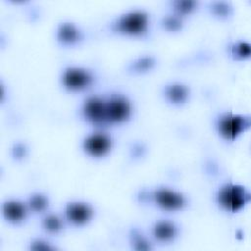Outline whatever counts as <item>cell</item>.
I'll use <instances>...</instances> for the list:
<instances>
[{
  "instance_id": "cell-12",
  "label": "cell",
  "mask_w": 251,
  "mask_h": 251,
  "mask_svg": "<svg viewBox=\"0 0 251 251\" xmlns=\"http://www.w3.org/2000/svg\"><path fill=\"white\" fill-rule=\"evenodd\" d=\"M165 96L173 103H182L188 97V88L181 83H172L165 87Z\"/></svg>"
},
{
  "instance_id": "cell-10",
  "label": "cell",
  "mask_w": 251,
  "mask_h": 251,
  "mask_svg": "<svg viewBox=\"0 0 251 251\" xmlns=\"http://www.w3.org/2000/svg\"><path fill=\"white\" fill-rule=\"evenodd\" d=\"M57 38L65 44H73L81 38V33L74 24L63 23L58 26Z\"/></svg>"
},
{
  "instance_id": "cell-7",
  "label": "cell",
  "mask_w": 251,
  "mask_h": 251,
  "mask_svg": "<svg viewBox=\"0 0 251 251\" xmlns=\"http://www.w3.org/2000/svg\"><path fill=\"white\" fill-rule=\"evenodd\" d=\"M151 200L166 210H178L185 204L182 194L169 188H159L151 192Z\"/></svg>"
},
{
  "instance_id": "cell-11",
  "label": "cell",
  "mask_w": 251,
  "mask_h": 251,
  "mask_svg": "<svg viewBox=\"0 0 251 251\" xmlns=\"http://www.w3.org/2000/svg\"><path fill=\"white\" fill-rule=\"evenodd\" d=\"M2 210L5 218L13 223H19L23 221L26 214V210L24 204L15 200L5 202L3 204Z\"/></svg>"
},
{
  "instance_id": "cell-8",
  "label": "cell",
  "mask_w": 251,
  "mask_h": 251,
  "mask_svg": "<svg viewBox=\"0 0 251 251\" xmlns=\"http://www.w3.org/2000/svg\"><path fill=\"white\" fill-rule=\"evenodd\" d=\"M112 146V139L105 133H93L88 135L82 143L83 149L92 156L105 155Z\"/></svg>"
},
{
  "instance_id": "cell-20",
  "label": "cell",
  "mask_w": 251,
  "mask_h": 251,
  "mask_svg": "<svg viewBox=\"0 0 251 251\" xmlns=\"http://www.w3.org/2000/svg\"><path fill=\"white\" fill-rule=\"evenodd\" d=\"M163 25L168 29L176 30L181 27V20L177 16L169 15L163 19Z\"/></svg>"
},
{
  "instance_id": "cell-5",
  "label": "cell",
  "mask_w": 251,
  "mask_h": 251,
  "mask_svg": "<svg viewBox=\"0 0 251 251\" xmlns=\"http://www.w3.org/2000/svg\"><path fill=\"white\" fill-rule=\"evenodd\" d=\"M106 103L109 124L122 123L130 117L131 104L126 96L122 94H112L106 99Z\"/></svg>"
},
{
  "instance_id": "cell-18",
  "label": "cell",
  "mask_w": 251,
  "mask_h": 251,
  "mask_svg": "<svg viewBox=\"0 0 251 251\" xmlns=\"http://www.w3.org/2000/svg\"><path fill=\"white\" fill-rule=\"evenodd\" d=\"M211 9L214 14L218 16H227L231 12V6L229 3L225 1H218L213 2L211 5Z\"/></svg>"
},
{
  "instance_id": "cell-3",
  "label": "cell",
  "mask_w": 251,
  "mask_h": 251,
  "mask_svg": "<svg viewBox=\"0 0 251 251\" xmlns=\"http://www.w3.org/2000/svg\"><path fill=\"white\" fill-rule=\"evenodd\" d=\"M250 126V118L242 115L224 114L217 120L218 132L226 139H234Z\"/></svg>"
},
{
  "instance_id": "cell-6",
  "label": "cell",
  "mask_w": 251,
  "mask_h": 251,
  "mask_svg": "<svg viewBox=\"0 0 251 251\" xmlns=\"http://www.w3.org/2000/svg\"><path fill=\"white\" fill-rule=\"evenodd\" d=\"M93 80L92 75L81 68L70 67L65 70L62 75L63 84L69 89H81L89 84Z\"/></svg>"
},
{
  "instance_id": "cell-1",
  "label": "cell",
  "mask_w": 251,
  "mask_h": 251,
  "mask_svg": "<svg viewBox=\"0 0 251 251\" xmlns=\"http://www.w3.org/2000/svg\"><path fill=\"white\" fill-rule=\"evenodd\" d=\"M250 200V193L239 184L226 183L217 193V202L225 210L236 212Z\"/></svg>"
},
{
  "instance_id": "cell-19",
  "label": "cell",
  "mask_w": 251,
  "mask_h": 251,
  "mask_svg": "<svg viewBox=\"0 0 251 251\" xmlns=\"http://www.w3.org/2000/svg\"><path fill=\"white\" fill-rule=\"evenodd\" d=\"M174 7H175V10L177 12V13H181V14H184V13H188L190 11H192L196 5V2L195 1H191V0H184V1H175L173 3Z\"/></svg>"
},
{
  "instance_id": "cell-13",
  "label": "cell",
  "mask_w": 251,
  "mask_h": 251,
  "mask_svg": "<svg viewBox=\"0 0 251 251\" xmlns=\"http://www.w3.org/2000/svg\"><path fill=\"white\" fill-rule=\"evenodd\" d=\"M176 226L175 224L169 221H161L158 222L153 227V234L154 236L163 241L170 240L174 238L176 234Z\"/></svg>"
},
{
  "instance_id": "cell-9",
  "label": "cell",
  "mask_w": 251,
  "mask_h": 251,
  "mask_svg": "<svg viewBox=\"0 0 251 251\" xmlns=\"http://www.w3.org/2000/svg\"><path fill=\"white\" fill-rule=\"evenodd\" d=\"M66 216L70 222L75 225H83L92 217V208L84 203L72 202L66 206Z\"/></svg>"
},
{
  "instance_id": "cell-4",
  "label": "cell",
  "mask_w": 251,
  "mask_h": 251,
  "mask_svg": "<svg viewBox=\"0 0 251 251\" xmlns=\"http://www.w3.org/2000/svg\"><path fill=\"white\" fill-rule=\"evenodd\" d=\"M81 112L82 116L93 125L106 126L109 124L106 99L100 96L88 97L82 105Z\"/></svg>"
},
{
  "instance_id": "cell-23",
  "label": "cell",
  "mask_w": 251,
  "mask_h": 251,
  "mask_svg": "<svg viewBox=\"0 0 251 251\" xmlns=\"http://www.w3.org/2000/svg\"><path fill=\"white\" fill-rule=\"evenodd\" d=\"M25 148L23 144H16L13 148V155L17 158H21L25 155Z\"/></svg>"
},
{
  "instance_id": "cell-16",
  "label": "cell",
  "mask_w": 251,
  "mask_h": 251,
  "mask_svg": "<svg viewBox=\"0 0 251 251\" xmlns=\"http://www.w3.org/2000/svg\"><path fill=\"white\" fill-rule=\"evenodd\" d=\"M28 205L33 211H42L47 206V199L42 194H33L28 200Z\"/></svg>"
},
{
  "instance_id": "cell-22",
  "label": "cell",
  "mask_w": 251,
  "mask_h": 251,
  "mask_svg": "<svg viewBox=\"0 0 251 251\" xmlns=\"http://www.w3.org/2000/svg\"><path fill=\"white\" fill-rule=\"evenodd\" d=\"M30 248L32 250H51L53 249L49 244L48 242H45L43 240H35L31 243L30 245Z\"/></svg>"
},
{
  "instance_id": "cell-14",
  "label": "cell",
  "mask_w": 251,
  "mask_h": 251,
  "mask_svg": "<svg viewBox=\"0 0 251 251\" xmlns=\"http://www.w3.org/2000/svg\"><path fill=\"white\" fill-rule=\"evenodd\" d=\"M250 45L247 42H237L231 47V54L236 59H244L250 55Z\"/></svg>"
},
{
  "instance_id": "cell-17",
  "label": "cell",
  "mask_w": 251,
  "mask_h": 251,
  "mask_svg": "<svg viewBox=\"0 0 251 251\" xmlns=\"http://www.w3.org/2000/svg\"><path fill=\"white\" fill-rule=\"evenodd\" d=\"M43 226L49 231L56 232L62 228V222L57 216L49 215L44 218Z\"/></svg>"
},
{
  "instance_id": "cell-21",
  "label": "cell",
  "mask_w": 251,
  "mask_h": 251,
  "mask_svg": "<svg viewBox=\"0 0 251 251\" xmlns=\"http://www.w3.org/2000/svg\"><path fill=\"white\" fill-rule=\"evenodd\" d=\"M131 238H132V243H133V247L136 250H148L150 249V245L149 242L146 241L135 229L132 231L131 234Z\"/></svg>"
},
{
  "instance_id": "cell-15",
  "label": "cell",
  "mask_w": 251,
  "mask_h": 251,
  "mask_svg": "<svg viewBox=\"0 0 251 251\" xmlns=\"http://www.w3.org/2000/svg\"><path fill=\"white\" fill-rule=\"evenodd\" d=\"M155 64V60L152 57H142L138 58L135 60L133 63L130 65V70L136 71V72H141V71H146L148 69H151Z\"/></svg>"
},
{
  "instance_id": "cell-2",
  "label": "cell",
  "mask_w": 251,
  "mask_h": 251,
  "mask_svg": "<svg viewBox=\"0 0 251 251\" xmlns=\"http://www.w3.org/2000/svg\"><path fill=\"white\" fill-rule=\"evenodd\" d=\"M147 26L148 15L141 10H132L121 15L112 25L116 31L131 35L143 34Z\"/></svg>"
}]
</instances>
